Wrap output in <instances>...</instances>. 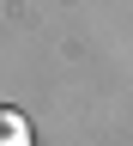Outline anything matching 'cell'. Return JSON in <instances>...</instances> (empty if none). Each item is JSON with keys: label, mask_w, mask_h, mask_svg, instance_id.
Masks as SVG:
<instances>
[{"label": "cell", "mask_w": 133, "mask_h": 146, "mask_svg": "<svg viewBox=\"0 0 133 146\" xmlns=\"http://www.w3.org/2000/svg\"><path fill=\"white\" fill-rule=\"evenodd\" d=\"M0 146H30V128L18 110H0Z\"/></svg>", "instance_id": "cell-1"}]
</instances>
